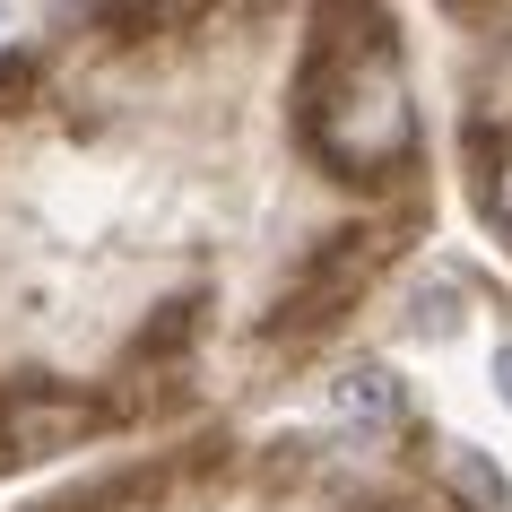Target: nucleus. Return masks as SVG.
<instances>
[{
    "label": "nucleus",
    "instance_id": "obj_1",
    "mask_svg": "<svg viewBox=\"0 0 512 512\" xmlns=\"http://www.w3.org/2000/svg\"><path fill=\"white\" fill-rule=\"evenodd\" d=\"M304 139L330 174L348 183H382L391 165H408L417 148V113H408L400 44L382 18H356V35H339L313 79H304Z\"/></svg>",
    "mask_w": 512,
    "mask_h": 512
},
{
    "label": "nucleus",
    "instance_id": "obj_2",
    "mask_svg": "<svg viewBox=\"0 0 512 512\" xmlns=\"http://www.w3.org/2000/svg\"><path fill=\"white\" fill-rule=\"evenodd\" d=\"M96 426H105L96 400H70V391H0V469H9V460L79 452Z\"/></svg>",
    "mask_w": 512,
    "mask_h": 512
},
{
    "label": "nucleus",
    "instance_id": "obj_3",
    "mask_svg": "<svg viewBox=\"0 0 512 512\" xmlns=\"http://www.w3.org/2000/svg\"><path fill=\"white\" fill-rule=\"evenodd\" d=\"M374 261H382V235H330V252L304 270V287L287 304H278V330L296 339V330H322V322H339V304L374 278Z\"/></svg>",
    "mask_w": 512,
    "mask_h": 512
},
{
    "label": "nucleus",
    "instance_id": "obj_4",
    "mask_svg": "<svg viewBox=\"0 0 512 512\" xmlns=\"http://www.w3.org/2000/svg\"><path fill=\"white\" fill-rule=\"evenodd\" d=\"M330 408L348 417V426H400L408 417V391L391 365H348V374L330 382Z\"/></svg>",
    "mask_w": 512,
    "mask_h": 512
},
{
    "label": "nucleus",
    "instance_id": "obj_5",
    "mask_svg": "<svg viewBox=\"0 0 512 512\" xmlns=\"http://www.w3.org/2000/svg\"><path fill=\"white\" fill-rule=\"evenodd\" d=\"M443 478H452V495L469 512H512V478L478 452V443H452V452H443Z\"/></svg>",
    "mask_w": 512,
    "mask_h": 512
},
{
    "label": "nucleus",
    "instance_id": "obj_6",
    "mask_svg": "<svg viewBox=\"0 0 512 512\" xmlns=\"http://www.w3.org/2000/svg\"><path fill=\"white\" fill-rule=\"evenodd\" d=\"M486 217H495V226H504V235H512V139H504V148H495V157H486Z\"/></svg>",
    "mask_w": 512,
    "mask_h": 512
},
{
    "label": "nucleus",
    "instance_id": "obj_7",
    "mask_svg": "<svg viewBox=\"0 0 512 512\" xmlns=\"http://www.w3.org/2000/svg\"><path fill=\"white\" fill-rule=\"evenodd\" d=\"M35 61H0V113H18V96H27Z\"/></svg>",
    "mask_w": 512,
    "mask_h": 512
},
{
    "label": "nucleus",
    "instance_id": "obj_8",
    "mask_svg": "<svg viewBox=\"0 0 512 512\" xmlns=\"http://www.w3.org/2000/svg\"><path fill=\"white\" fill-rule=\"evenodd\" d=\"M495 391H504V408H512V339L495 348Z\"/></svg>",
    "mask_w": 512,
    "mask_h": 512
}]
</instances>
